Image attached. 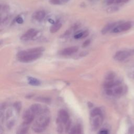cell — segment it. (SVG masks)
I'll list each match as a JSON object with an SVG mask.
<instances>
[{
	"instance_id": "cell-1",
	"label": "cell",
	"mask_w": 134,
	"mask_h": 134,
	"mask_svg": "<svg viewBox=\"0 0 134 134\" xmlns=\"http://www.w3.org/2000/svg\"><path fill=\"white\" fill-rule=\"evenodd\" d=\"M45 50L43 47H38L19 52L17 55L18 59L22 62H30L39 58Z\"/></svg>"
},
{
	"instance_id": "cell-2",
	"label": "cell",
	"mask_w": 134,
	"mask_h": 134,
	"mask_svg": "<svg viewBox=\"0 0 134 134\" xmlns=\"http://www.w3.org/2000/svg\"><path fill=\"white\" fill-rule=\"evenodd\" d=\"M38 115V117L33 124L32 129L35 132L39 133L44 131L48 126L50 121V117L46 109H44Z\"/></svg>"
},
{
	"instance_id": "cell-3",
	"label": "cell",
	"mask_w": 134,
	"mask_h": 134,
	"mask_svg": "<svg viewBox=\"0 0 134 134\" xmlns=\"http://www.w3.org/2000/svg\"><path fill=\"white\" fill-rule=\"evenodd\" d=\"M65 125L66 131H68L71 125V122L69 119V116L67 112L64 109H61L58 113V118Z\"/></svg>"
},
{
	"instance_id": "cell-4",
	"label": "cell",
	"mask_w": 134,
	"mask_h": 134,
	"mask_svg": "<svg viewBox=\"0 0 134 134\" xmlns=\"http://www.w3.org/2000/svg\"><path fill=\"white\" fill-rule=\"evenodd\" d=\"M103 122V115H98L94 116H91L90 123L92 128L94 130L98 129Z\"/></svg>"
},
{
	"instance_id": "cell-5",
	"label": "cell",
	"mask_w": 134,
	"mask_h": 134,
	"mask_svg": "<svg viewBox=\"0 0 134 134\" xmlns=\"http://www.w3.org/2000/svg\"><path fill=\"white\" fill-rule=\"evenodd\" d=\"M132 26L131 22H126L118 25H117L112 31L114 33H119L127 31L131 28Z\"/></svg>"
},
{
	"instance_id": "cell-6",
	"label": "cell",
	"mask_w": 134,
	"mask_h": 134,
	"mask_svg": "<svg viewBox=\"0 0 134 134\" xmlns=\"http://www.w3.org/2000/svg\"><path fill=\"white\" fill-rule=\"evenodd\" d=\"M132 53L131 51L121 50L116 53L114 56V59L118 61H122L128 58Z\"/></svg>"
},
{
	"instance_id": "cell-7",
	"label": "cell",
	"mask_w": 134,
	"mask_h": 134,
	"mask_svg": "<svg viewBox=\"0 0 134 134\" xmlns=\"http://www.w3.org/2000/svg\"><path fill=\"white\" fill-rule=\"evenodd\" d=\"M35 115L29 109L28 110H27L23 114V119L24 122L23 124H24L25 125H30L33 120L35 117Z\"/></svg>"
},
{
	"instance_id": "cell-8",
	"label": "cell",
	"mask_w": 134,
	"mask_h": 134,
	"mask_svg": "<svg viewBox=\"0 0 134 134\" xmlns=\"http://www.w3.org/2000/svg\"><path fill=\"white\" fill-rule=\"evenodd\" d=\"M38 32L35 29H30L28 30L24 35L21 37V39L23 41H27L33 39L37 34Z\"/></svg>"
},
{
	"instance_id": "cell-9",
	"label": "cell",
	"mask_w": 134,
	"mask_h": 134,
	"mask_svg": "<svg viewBox=\"0 0 134 134\" xmlns=\"http://www.w3.org/2000/svg\"><path fill=\"white\" fill-rule=\"evenodd\" d=\"M78 50V47L76 46L70 47L67 48H65L61 50L60 52V54L63 56H68L72 55L75 53H77Z\"/></svg>"
},
{
	"instance_id": "cell-10",
	"label": "cell",
	"mask_w": 134,
	"mask_h": 134,
	"mask_svg": "<svg viewBox=\"0 0 134 134\" xmlns=\"http://www.w3.org/2000/svg\"><path fill=\"white\" fill-rule=\"evenodd\" d=\"M30 109L35 115H39L44 110V109L43 108L42 106L40 104H35L32 105L30 108Z\"/></svg>"
},
{
	"instance_id": "cell-11",
	"label": "cell",
	"mask_w": 134,
	"mask_h": 134,
	"mask_svg": "<svg viewBox=\"0 0 134 134\" xmlns=\"http://www.w3.org/2000/svg\"><path fill=\"white\" fill-rule=\"evenodd\" d=\"M120 84V82L117 81H114V80L106 81V82L104 84V87L105 89H113L116 86Z\"/></svg>"
},
{
	"instance_id": "cell-12",
	"label": "cell",
	"mask_w": 134,
	"mask_h": 134,
	"mask_svg": "<svg viewBox=\"0 0 134 134\" xmlns=\"http://www.w3.org/2000/svg\"><path fill=\"white\" fill-rule=\"evenodd\" d=\"M117 26V23H111L107 25H106L102 30V34L104 35L107 33L110 30H113L116 26Z\"/></svg>"
},
{
	"instance_id": "cell-13",
	"label": "cell",
	"mask_w": 134,
	"mask_h": 134,
	"mask_svg": "<svg viewBox=\"0 0 134 134\" xmlns=\"http://www.w3.org/2000/svg\"><path fill=\"white\" fill-rule=\"evenodd\" d=\"M62 26V24L61 23L58 21L56 23H55L53 26L51 27L50 28V31L51 33L54 34V33H55L56 32H57L61 27Z\"/></svg>"
},
{
	"instance_id": "cell-14",
	"label": "cell",
	"mask_w": 134,
	"mask_h": 134,
	"mask_svg": "<svg viewBox=\"0 0 134 134\" xmlns=\"http://www.w3.org/2000/svg\"><path fill=\"white\" fill-rule=\"evenodd\" d=\"M45 17V12L44 11H39L34 14V18L39 22L42 21Z\"/></svg>"
},
{
	"instance_id": "cell-15",
	"label": "cell",
	"mask_w": 134,
	"mask_h": 134,
	"mask_svg": "<svg viewBox=\"0 0 134 134\" xmlns=\"http://www.w3.org/2000/svg\"><path fill=\"white\" fill-rule=\"evenodd\" d=\"M112 91L113 96H119L123 93V88L122 86H118V85L115 86V88H114L113 90L112 89Z\"/></svg>"
},
{
	"instance_id": "cell-16",
	"label": "cell",
	"mask_w": 134,
	"mask_h": 134,
	"mask_svg": "<svg viewBox=\"0 0 134 134\" xmlns=\"http://www.w3.org/2000/svg\"><path fill=\"white\" fill-rule=\"evenodd\" d=\"M28 83L32 85L38 86L40 84V82L38 79L34 78L28 77Z\"/></svg>"
},
{
	"instance_id": "cell-17",
	"label": "cell",
	"mask_w": 134,
	"mask_h": 134,
	"mask_svg": "<svg viewBox=\"0 0 134 134\" xmlns=\"http://www.w3.org/2000/svg\"><path fill=\"white\" fill-rule=\"evenodd\" d=\"M81 127L80 125H78L75 126H74L71 129L70 132V133H81L82 132L81 131Z\"/></svg>"
},
{
	"instance_id": "cell-18",
	"label": "cell",
	"mask_w": 134,
	"mask_h": 134,
	"mask_svg": "<svg viewBox=\"0 0 134 134\" xmlns=\"http://www.w3.org/2000/svg\"><path fill=\"white\" fill-rule=\"evenodd\" d=\"M98 115H102V110L99 108H94L90 113V116H94Z\"/></svg>"
},
{
	"instance_id": "cell-19",
	"label": "cell",
	"mask_w": 134,
	"mask_h": 134,
	"mask_svg": "<svg viewBox=\"0 0 134 134\" xmlns=\"http://www.w3.org/2000/svg\"><path fill=\"white\" fill-rule=\"evenodd\" d=\"M28 131V125H25L24 124H23V126L19 129V131H18V133L20 134H23V133H26Z\"/></svg>"
},
{
	"instance_id": "cell-20",
	"label": "cell",
	"mask_w": 134,
	"mask_h": 134,
	"mask_svg": "<svg viewBox=\"0 0 134 134\" xmlns=\"http://www.w3.org/2000/svg\"><path fill=\"white\" fill-rule=\"evenodd\" d=\"M37 101L42 102L45 103H49L51 102V99L48 97H38L36 99Z\"/></svg>"
},
{
	"instance_id": "cell-21",
	"label": "cell",
	"mask_w": 134,
	"mask_h": 134,
	"mask_svg": "<svg viewBox=\"0 0 134 134\" xmlns=\"http://www.w3.org/2000/svg\"><path fill=\"white\" fill-rule=\"evenodd\" d=\"M115 78V74L113 72H109L108 73L106 76V81H109V80H114Z\"/></svg>"
},
{
	"instance_id": "cell-22",
	"label": "cell",
	"mask_w": 134,
	"mask_h": 134,
	"mask_svg": "<svg viewBox=\"0 0 134 134\" xmlns=\"http://www.w3.org/2000/svg\"><path fill=\"white\" fill-rule=\"evenodd\" d=\"M14 106L15 108L16 109V110H17V112L20 113V112L21 110V109L22 108V104H21V103L20 102H16L15 103H14Z\"/></svg>"
},
{
	"instance_id": "cell-23",
	"label": "cell",
	"mask_w": 134,
	"mask_h": 134,
	"mask_svg": "<svg viewBox=\"0 0 134 134\" xmlns=\"http://www.w3.org/2000/svg\"><path fill=\"white\" fill-rule=\"evenodd\" d=\"M50 3L54 5H59L61 3V0H50Z\"/></svg>"
},
{
	"instance_id": "cell-24",
	"label": "cell",
	"mask_w": 134,
	"mask_h": 134,
	"mask_svg": "<svg viewBox=\"0 0 134 134\" xmlns=\"http://www.w3.org/2000/svg\"><path fill=\"white\" fill-rule=\"evenodd\" d=\"M117 10H118V8L116 7H111L107 10V12L108 13H113L117 11Z\"/></svg>"
},
{
	"instance_id": "cell-25",
	"label": "cell",
	"mask_w": 134,
	"mask_h": 134,
	"mask_svg": "<svg viewBox=\"0 0 134 134\" xmlns=\"http://www.w3.org/2000/svg\"><path fill=\"white\" fill-rule=\"evenodd\" d=\"M83 32H82V33H80L77 35H75L74 36V38L75 39H79V38H83Z\"/></svg>"
},
{
	"instance_id": "cell-26",
	"label": "cell",
	"mask_w": 134,
	"mask_h": 134,
	"mask_svg": "<svg viewBox=\"0 0 134 134\" xmlns=\"http://www.w3.org/2000/svg\"><path fill=\"white\" fill-rule=\"evenodd\" d=\"M90 42H91V41L90 39H88V40L85 41L82 45V47H86L88 46V45L90 44Z\"/></svg>"
},
{
	"instance_id": "cell-27",
	"label": "cell",
	"mask_w": 134,
	"mask_h": 134,
	"mask_svg": "<svg viewBox=\"0 0 134 134\" xmlns=\"http://www.w3.org/2000/svg\"><path fill=\"white\" fill-rule=\"evenodd\" d=\"M129 1V0H115V2L116 3L119 4V3H126Z\"/></svg>"
},
{
	"instance_id": "cell-28",
	"label": "cell",
	"mask_w": 134,
	"mask_h": 134,
	"mask_svg": "<svg viewBox=\"0 0 134 134\" xmlns=\"http://www.w3.org/2000/svg\"><path fill=\"white\" fill-rule=\"evenodd\" d=\"M23 22H24L23 19L21 17H19L16 19V22L19 24H22Z\"/></svg>"
},
{
	"instance_id": "cell-29",
	"label": "cell",
	"mask_w": 134,
	"mask_h": 134,
	"mask_svg": "<svg viewBox=\"0 0 134 134\" xmlns=\"http://www.w3.org/2000/svg\"><path fill=\"white\" fill-rule=\"evenodd\" d=\"M115 0H106V3H107V4L109 5H111L114 2H115Z\"/></svg>"
},
{
	"instance_id": "cell-30",
	"label": "cell",
	"mask_w": 134,
	"mask_h": 134,
	"mask_svg": "<svg viewBox=\"0 0 134 134\" xmlns=\"http://www.w3.org/2000/svg\"><path fill=\"white\" fill-rule=\"evenodd\" d=\"M89 35V32L88 31H85L83 32V38H85L86 36H88Z\"/></svg>"
},
{
	"instance_id": "cell-31",
	"label": "cell",
	"mask_w": 134,
	"mask_h": 134,
	"mask_svg": "<svg viewBox=\"0 0 134 134\" xmlns=\"http://www.w3.org/2000/svg\"><path fill=\"white\" fill-rule=\"evenodd\" d=\"M100 133H108V131L107 130H105V129H104V130H101L100 132H99Z\"/></svg>"
},
{
	"instance_id": "cell-32",
	"label": "cell",
	"mask_w": 134,
	"mask_h": 134,
	"mask_svg": "<svg viewBox=\"0 0 134 134\" xmlns=\"http://www.w3.org/2000/svg\"><path fill=\"white\" fill-rule=\"evenodd\" d=\"M61 1L62 2H68L69 1V0H61Z\"/></svg>"
}]
</instances>
